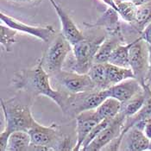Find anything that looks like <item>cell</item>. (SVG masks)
<instances>
[{
  "instance_id": "8992f818",
  "label": "cell",
  "mask_w": 151,
  "mask_h": 151,
  "mask_svg": "<svg viewBox=\"0 0 151 151\" xmlns=\"http://www.w3.org/2000/svg\"><path fill=\"white\" fill-rule=\"evenodd\" d=\"M107 97L105 90H93L81 93H69L68 95L64 113L76 116L82 111L95 110Z\"/></svg>"
},
{
  "instance_id": "8fae6325",
  "label": "cell",
  "mask_w": 151,
  "mask_h": 151,
  "mask_svg": "<svg viewBox=\"0 0 151 151\" xmlns=\"http://www.w3.org/2000/svg\"><path fill=\"white\" fill-rule=\"evenodd\" d=\"M142 87L146 93V100H145L144 105L137 114H135L134 116L127 117L125 119V122H124V127H123L120 136L115 141H113L111 143H110V145H109L110 147L107 150H120L124 136L125 135V133L129 129L140 121H145L146 119L151 117V89L147 84H145Z\"/></svg>"
},
{
  "instance_id": "e0dca14e",
  "label": "cell",
  "mask_w": 151,
  "mask_h": 151,
  "mask_svg": "<svg viewBox=\"0 0 151 151\" xmlns=\"http://www.w3.org/2000/svg\"><path fill=\"white\" fill-rule=\"evenodd\" d=\"M119 14L116 11L108 8L105 12L100 17L99 19H98L95 23H84L85 25L87 27H101L104 28L108 33H113L121 31V25L118 20Z\"/></svg>"
},
{
  "instance_id": "f546056e",
  "label": "cell",
  "mask_w": 151,
  "mask_h": 151,
  "mask_svg": "<svg viewBox=\"0 0 151 151\" xmlns=\"http://www.w3.org/2000/svg\"><path fill=\"white\" fill-rule=\"evenodd\" d=\"M142 130H143L144 134L146 135V137L151 141V117L144 121Z\"/></svg>"
},
{
  "instance_id": "9c48e42d",
  "label": "cell",
  "mask_w": 151,
  "mask_h": 151,
  "mask_svg": "<svg viewBox=\"0 0 151 151\" xmlns=\"http://www.w3.org/2000/svg\"><path fill=\"white\" fill-rule=\"evenodd\" d=\"M126 118L127 117L122 112H119L114 118H112L109 125L89 143L84 151H99L115 141L120 136Z\"/></svg>"
},
{
  "instance_id": "4316f807",
  "label": "cell",
  "mask_w": 151,
  "mask_h": 151,
  "mask_svg": "<svg viewBox=\"0 0 151 151\" xmlns=\"http://www.w3.org/2000/svg\"><path fill=\"white\" fill-rule=\"evenodd\" d=\"M112 120V118H105V119H103L102 121H100L94 128L92 129V131L90 132V134L87 136L86 139L85 140L83 145L81 147V150L84 151L85 149L89 145V143L93 141L105 127H107L109 125V124L111 123V121Z\"/></svg>"
},
{
  "instance_id": "7402d4cb",
  "label": "cell",
  "mask_w": 151,
  "mask_h": 151,
  "mask_svg": "<svg viewBox=\"0 0 151 151\" xmlns=\"http://www.w3.org/2000/svg\"><path fill=\"white\" fill-rule=\"evenodd\" d=\"M146 100V93L144 89L140 91L136 95H134L128 101L122 103V109L121 111L126 117L134 116L137 114L142 107L143 106Z\"/></svg>"
},
{
  "instance_id": "603a6c76",
  "label": "cell",
  "mask_w": 151,
  "mask_h": 151,
  "mask_svg": "<svg viewBox=\"0 0 151 151\" xmlns=\"http://www.w3.org/2000/svg\"><path fill=\"white\" fill-rule=\"evenodd\" d=\"M105 63L106 62H94L87 73L97 88L99 90H105L108 88L105 76Z\"/></svg>"
},
{
  "instance_id": "1f68e13d",
  "label": "cell",
  "mask_w": 151,
  "mask_h": 151,
  "mask_svg": "<svg viewBox=\"0 0 151 151\" xmlns=\"http://www.w3.org/2000/svg\"><path fill=\"white\" fill-rule=\"evenodd\" d=\"M122 1H130L132 3H134L135 4H137V6H139V5H142L143 4H146V3L150 2L151 0H116V3H119V2H122Z\"/></svg>"
},
{
  "instance_id": "4fadbf2b",
  "label": "cell",
  "mask_w": 151,
  "mask_h": 151,
  "mask_svg": "<svg viewBox=\"0 0 151 151\" xmlns=\"http://www.w3.org/2000/svg\"><path fill=\"white\" fill-rule=\"evenodd\" d=\"M52 4L53 8L56 12L59 19L61 23V34L70 42L73 46L77 42L85 39V35H83L81 31L78 29L76 24L72 20V18L68 16V14L65 12L55 0H48Z\"/></svg>"
},
{
  "instance_id": "5bb4252c",
  "label": "cell",
  "mask_w": 151,
  "mask_h": 151,
  "mask_svg": "<svg viewBox=\"0 0 151 151\" xmlns=\"http://www.w3.org/2000/svg\"><path fill=\"white\" fill-rule=\"evenodd\" d=\"M142 89L143 87L140 82L135 78H132L113 85L105 91L108 98H114L121 103H124Z\"/></svg>"
},
{
  "instance_id": "ba28073f",
  "label": "cell",
  "mask_w": 151,
  "mask_h": 151,
  "mask_svg": "<svg viewBox=\"0 0 151 151\" xmlns=\"http://www.w3.org/2000/svg\"><path fill=\"white\" fill-rule=\"evenodd\" d=\"M54 77H55L63 88L69 93H81L98 90L88 73H79L71 70H61Z\"/></svg>"
},
{
  "instance_id": "7a4b0ae2",
  "label": "cell",
  "mask_w": 151,
  "mask_h": 151,
  "mask_svg": "<svg viewBox=\"0 0 151 151\" xmlns=\"http://www.w3.org/2000/svg\"><path fill=\"white\" fill-rule=\"evenodd\" d=\"M31 137V144L29 150H69L70 139L65 137L60 126L53 124L44 126L38 122L28 131Z\"/></svg>"
},
{
  "instance_id": "83f0119b",
  "label": "cell",
  "mask_w": 151,
  "mask_h": 151,
  "mask_svg": "<svg viewBox=\"0 0 151 151\" xmlns=\"http://www.w3.org/2000/svg\"><path fill=\"white\" fill-rule=\"evenodd\" d=\"M140 36L149 46H151V22L148 23L143 30L140 33Z\"/></svg>"
},
{
  "instance_id": "9a60e30c",
  "label": "cell",
  "mask_w": 151,
  "mask_h": 151,
  "mask_svg": "<svg viewBox=\"0 0 151 151\" xmlns=\"http://www.w3.org/2000/svg\"><path fill=\"white\" fill-rule=\"evenodd\" d=\"M122 143H125L124 149L125 150L144 151L149 150L150 140L146 137L142 129L133 126L124 136Z\"/></svg>"
},
{
  "instance_id": "277c9868",
  "label": "cell",
  "mask_w": 151,
  "mask_h": 151,
  "mask_svg": "<svg viewBox=\"0 0 151 151\" xmlns=\"http://www.w3.org/2000/svg\"><path fill=\"white\" fill-rule=\"evenodd\" d=\"M106 35H100L96 38H86L72 46L73 61L71 63V71L79 73H87L94 63L95 55Z\"/></svg>"
},
{
  "instance_id": "5b68a950",
  "label": "cell",
  "mask_w": 151,
  "mask_h": 151,
  "mask_svg": "<svg viewBox=\"0 0 151 151\" xmlns=\"http://www.w3.org/2000/svg\"><path fill=\"white\" fill-rule=\"evenodd\" d=\"M72 45L61 33L56 35L42 57L43 68L49 75H56L62 70Z\"/></svg>"
},
{
  "instance_id": "d4e9b609",
  "label": "cell",
  "mask_w": 151,
  "mask_h": 151,
  "mask_svg": "<svg viewBox=\"0 0 151 151\" xmlns=\"http://www.w3.org/2000/svg\"><path fill=\"white\" fill-rule=\"evenodd\" d=\"M117 4V13L121 18L131 26L135 23L138 6L130 1H122Z\"/></svg>"
},
{
  "instance_id": "ac0fdd59",
  "label": "cell",
  "mask_w": 151,
  "mask_h": 151,
  "mask_svg": "<svg viewBox=\"0 0 151 151\" xmlns=\"http://www.w3.org/2000/svg\"><path fill=\"white\" fill-rule=\"evenodd\" d=\"M105 76L108 87L125 80L135 78L134 73L131 68L118 67L108 62L105 63Z\"/></svg>"
},
{
  "instance_id": "7c38bea8",
  "label": "cell",
  "mask_w": 151,
  "mask_h": 151,
  "mask_svg": "<svg viewBox=\"0 0 151 151\" xmlns=\"http://www.w3.org/2000/svg\"><path fill=\"white\" fill-rule=\"evenodd\" d=\"M76 118V143L73 148V151H81V147L90 132L100 121L95 110L82 111L75 116Z\"/></svg>"
},
{
  "instance_id": "d6a6232c",
  "label": "cell",
  "mask_w": 151,
  "mask_h": 151,
  "mask_svg": "<svg viewBox=\"0 0 151 151\" xmlns=\"http://www.w3.org/2000/svg\"><path fill=\"white\" fill-rule=\"evenodd\" d=\"M149 73H151V46H149Z\"/></svg>"
},
{
  "instance_id": "4dcf8cb0",
  "label": "cell",
  "mask_w": 151,
  "mask_h": 151,
  "mask_svg": "<svg viewBox=\"0 0 151 151\" xmlns=\"http://www.w3.org/2000/svg\"><path fill=\"white\" fill-rule=\"evenodd\" d=\"M102 2L105 3L108 7H110V8H111V9L117 12L118 8H117V4H116V0H102Z\"/></svg>"
},
{
  "instance_id": "52a82bcc",
  "label": "cell",
  "mask_w": 151,
  "mask_h": 151,
  "mask_svg": "<svg viewBox=\"0 0 151 151\" xmlns=\"http://www.w3.org/2000/svg\"><path fill=\"white\" fill-rule=\"evenodd\" d=\"M129 67L135 79L143 86L149 73V45L139 36L133 41L129 49Z\"/></svg>"
},
{
  "instance_id": "44dd1931",
  "label": "cell",
  "mask_w": 151,
  "mask_h": 151,
  "mask_svg": "<svg viewBox=\"0 0 151 151\" xmlns=\"http://www.w3.org/2000/svg\"><path fill=\"white\" fill-rule=\"evenodd\" d=\"M132 42H129L128 44L123 45L119 44L116 48L113 50L111 55L108 59V63H111L112 65L130 68L129 67V49L132 45Z\"/></svg>"
},
{
  "instance_id": "cb8c5ba5",
  "label": "cell",
  "mask_w": 151,
  "mask_h": 151,
  "mask_svg": "<svg viewBox=\"0 0 151 151\" xmlns=\"http://www.w3.org/2000/svg\"><path fill=\"white\" fill-rule=\"evenodd\" d=\"M151 22V1L139 5L137 8V17L132 27L141 33L148 23Z\"/></svg>"
},
{
  "instance_id": "ffe728a7",
  "label": "cell",
  "mask_w": 151,
  "mask_h": 151,
  "mask_svg": "<svg viewBox=\"0 0 151 151\" xmlns=\"http://www.w3.org/2000/svg\"><path fill=\"white\" fill-rule=\"evenodd\" d=\"M122 103L114 98H106L95 111L101 120L105 118H114L121 111Z\"/></svg>"
},
{
  "instance_id": "d6986e66",
  "label": "cell",
  "mask_w": 151,
  "mask_h": 151,
  "mask_svg": "<svg viewBox=\"0 0 151 151\" xmlns=\"http://www.w3.org/2000/svg\"><path fill=\"white\" fill-rule=\"evenodd\" d=\"M31 144V137L28 131L16 130L11 133L6 151H27Z\"/></svg>"
},
{
  "instance_id": "6da1fadb",
  "label": "cell",
  "mask_w": 151,
  "mask_h": 151,
  "mask_svg": "<svg viewBox=\"0 0 151 151\" xmlns=\"http://www.w3.org/2000/svg\"><path fill=\"white\" fill-rule=\"evenodd\" d=\"M49 77L50 75L43 68L41 58L34 68L16 71L13 75L12 85L16 89L33 97L46 96L55 102L63 111L68 93L55 90L51 86Z\"/></svg>"
},
{
  "instance_id": "484cf974",
  "label": "cell",
  "mask_w": 151,
  "mask_h": 151,
  "mask_svg": "<svg viewBox=\"0 0 151 151\" xmlns=\"http://www.w3.org/2000/svg\"><path fill=\"white\" fill-rule=\"evenodd\" d=\"M17 30L11 27L1 24L0 25V42L5 52H12L13 45L16 43V35Z\"/></svg>"
},
{
  "instance_id": "836d02e7",
  "label": "cell",
  "mask_w": 151,
  "mask_h": 151,
  "mask_svg": "<svg viewBox=\"0 0 151 151\" xmlns=\"http://www.w3.org/2000/svg\"><path fill=\"white\" fill-rule=\"evenodd\" d=\"M18 1H22V2H32L35 0H18Z\"/></svg>"
},
{
  "instance_id": "e575fe53",
  "label": "cell",
  "mask_w": 151,
  "mask_h": 151,
  "mask_svg": "<svg viewBox=\"0 0 151 151\" xmlns=\"http://www.w3.org/2000/svg\"><path fill=\"white\" fill-rule=\"evenodd\" d=\"M149 150H151V141H150V148H149Z\"/></svg>"
},
{
  "instance_id": "2e32d148",
  "label": "cell",
  "mask_w": 151,
  "mask_h": 151,
  "mask_svg": "<svg viewBox=\"0 0 151 151\" xmlns=\"http://www.w3.org/2000/svg\"><path fill=\"white\" fill-rule=\"evenodd\" d=\"M122 42H124V35L122 30L113 33H108L104 42L101 43L97 51L94 62H107L113 50L119 44H122Z\"/></svg>"
},
{
  "instance_id": "30bf717a",
  "label": "cell",
  "mask_w": 151,
  "mask_h": 151,
  "mask_svg": "<svg viewBox=\"0 0 151 151\" xmlns=\"http://www.w3.org/2000/svg\"><path fill=\"white\" fill-rule=\"evenodd\" d=\"M0 19L4 24L11 27L12 29L26 33L28 35L35 36L36 38L42 40L44 42H48L51 38L55 34V30L54 27L51 25H45V26H33L29 25L18 21L12 17H9L3 12L0 13Z\"/></svg>"
},
{
  "instance_id": "f1b7e54d",
  "label": "cell",
  "mask_w": 151,
  "mask_h": 151,
  "mask_svg": "<svg viewBox=\"0 0 151 151\" xmlns=\"http://www.w3.org/2000/svg\"><path fill=\"white\" fill-rule=\"evenodd\" d=\"M10 135H11V133L4 129H3L0 132V150L1 151H6Z\"/></svg>"
},
{
  "instance_id": "3957f363",
  "label": "cell",
  "mask_w": 151,
  "mask_h": 151,
  "mask_svg": "<svg viewBox=\"0 0 151 151\" xmlns=\"http://www.w3.org/2000/svg\"><path fill=\"white\" fill-rule=\"evenodd\" d=\"M1 108L4 116V130L12 133L16 130L29 131L35 124L36 121L32 115L30 105L18 98L1 99Z\"/></svg>"
}]
</instances>
